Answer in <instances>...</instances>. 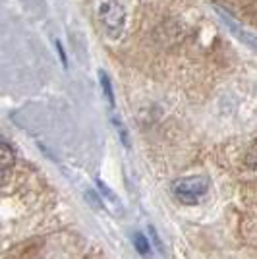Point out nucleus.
<instances>
[{
    "label": "nucleus",
    "instance_id": "6e6552de",
    "mask_svg": "<svg viewBox=\"0 0 257 259\" xmlns=\"http://www.w3.org/2000/svg\"><path fill=\"white\" fill-rule=\"evenodd\" d=\"M246 164L247 166H257V141L249 147V151L246 155Z\"/></svg>",
    "mask_w": 257,
    "mask_h": 259
},
{
    "label": "nucleus",
    "instance_id": "20e7f679",
    "mask_svg": "<svg viewBox=\"0 0 257 259\" xmlns=\"http://www.w3.org/2000/svg\"><path fill=\"white\" fill-rule=\"evenodd\" d=\"M16 161V151L10 147V143L6 140H2V172H4V178L8 174V168Z\"/></svg>",
    "mask_w": 257,
    "mask_h": 259
},
{
    "label": "nucleus",
    "instance_id": "0eeeda50",
    "mask_svg": "<svg viewBox=\"0 0 257 259\" xmlns=\"http://www.w3.org/2000/svg\"><path fill=\"white\" fill-rule=\"evenodd\" d=\"M112 122H114V128H116V132H118V136H120V140H122V143L126 145V147H130V140H128V132H126V128L120 124V120L114 116L112 118Z\"/></svg>",
    "mask_w": 257,
    "mask_h": 259
},
{
    "label": "nucleus",
    "instance_id": "423d86ee",
    "mask_svg": "<svg viewBox=\"0 0 257 259\" xmlns=\"http://www.w3.org/2000/svg\"><path fill=\"white\" fill-rule=\"evenodd\" d=\"M99 76H101V85H103V91H105V97H107L108 103L114 107V95H112V85H110V79H108V76L105 74V72H101Z\"/></svg>",
    "mask_w": 257,
    "mask_h": 259
},
{
    "label": "nucleus",
    "instance_id": "f257e3e1",
    "mask_svg": "<svg viewBox=\"0 0 257 259\" xmlns=\"http://www.w3.org/2000/svg\"><path fill=\"white\" fill-rule=\"evenodd\" d=\"M172 195L184 203V205H197L205 194L209 192V180L207 176H186V178H178L170 184Z\"/></svg>",
    "mask_w": 257,
    "mask_h": 259
},
{
    "label": "nucleus",
    "instance_id": "39448f33",
    "mask_svg": "<svg viewBox=\"0 0 257 259\" xmlns=\"http://www.w3.org/2000/svg\"><path fill=\"white\" fill-rule=\"evenodd\" d=\"M134 246H136V249L140 251L141 255H147V253H149L147 238L143 236V234H140V232H136V234H134Z\"/></svg>",
    "mask_w": 257,
    "mask_h": 259
},
{
    "label": "nucleus",
    "instance_id": "7ed1b4c3",
    "mask_svg": "<svg viewBox=\"0 0 257 259\" xmlns=\"http://www.w3.org/2000/svg\"><path fill=\"white\" fill-rule=\"evenodd\" d=\"M97 186H99V194L103 195L108 203L112 205V213H114V215H122V203H120V199H118L116 195L112 194V190L107 188L101 180H97Z\"/></svg>",
    "mask_w": 257,
    "mask_h": 259
},
{
    "label": "nucleus",
    "instance_id": "f03ea898",
    "mask_svg": "<svg viewBox=\"0 0 257 259\" xmlns=\"http://www.w3.org/2000/svg\"><path fill=\"white\" fill-rule=\"evenodd\" d=\"M99 20L110 37H120L124 23H126V12L118 2L108 0L105 4H101V8H99Z\"/></svg>",
    "mask_w": 257,
    "mask_h": 259
}]
</instances>
